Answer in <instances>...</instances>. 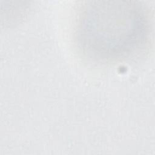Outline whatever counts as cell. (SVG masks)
I'll use <instances>...</instances> for the list:
<instances>
[{
    "mask_svg": "<svg viewBox=\"0 0 155 155\" xmlns=\"http://www.w3.org/2000/svg\"><path fill=\"white\" fill-rule=\"evenodd\" d=\"M151 35L150 10L139 1H85L76 16L74 42L79 51L94 62L136 58L148 47Z\"/></svg>",
    "mask_w": 155,
    "mask_h": 155,
    "instance_id": "cell-1",
    "label": "cell"
}]
</instances>
